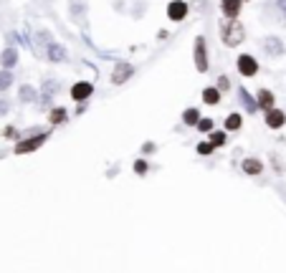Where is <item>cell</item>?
<instances>
[{
  "label": "cell",
  "instance_id": "15",
  "mask_svg": "<svg viewBox=\"0 0 286 273\" xmlns=\"http://www.w3.org/2000/svg\"><path fill=\"white\" fill-rule=\"evenodd\" d=\"M203 101H205V104H213V106H215V104L220 101V89H215V86H208V89L203 91Z\"/></svg>",
  "mask_w": 286,
  "mask_h": 273
},
{
  "label": "cell",
  "instance_id": "13",
  "mask_svg": "<svg viewBox=\"0 0 286 273\" xmlns=\"http://www.w3.org/2000/svg\"><path fill=\"white\" fill-rule=\"evenodd\" d=\"M256 106L263 109V112H268V109L273 106V94H271L268 89H261V91H258V99H256Z\"/></svg>",
  "mask_w": 286,
  "mask_h": 273
},
{
  "label": "cell",
  "instance_id": "25",
  "mask_svg": "<svg viewBox=\"0 0 286 273\" xmlns=\"http://www.w3.org/2000/svg\"><path fill=\"white\" fill-rule=\"evenodd\" d=\"M213 149H215V147H213L210 142H200V144H198V152H200V154H210Z\"/></svg>",
  "mask_w": 286,
  "mask_h": 273
},
{
  "label": "cell",
  "instance_id": "26",
  "mask_svg": "<svg viewBox=\"0 0 286 273\" xmlns=\"http://www.w3.org/2000/svg\"><path fill=\"white\" fill-rule=\"evenodd\" d=\"M36 38H38V43H51V33L49 31H38Z\"/></svg>",
  "mask_w": 286,
  "mask_h": 273
},
{
  "label": "cell",
  "instance_id": "27",
  "mask_svg": "<svg viewBox=\"0 0 286 273\" xmlns=\"http://www.w3.org/2000/svg\"><path fill=\"white\" fill-rule=\"evenodd\" d=\"M215 89H225V91H228V89H230V79H228V76H220Z\"/></svg>",
  "mask_w": 286,
  "mask_h": 273
},
{
  "label": "cell",
  "instance_id": "29",
  "mask_svg": "<svg viewBox=\"0 0 286 273\" xmlns=\"http://www.w3.org/2000/svg\"><path fill=\"white\" fill-rule=\"evenodd\" d=\"M8 106H11V104H8L6 99H0V114H8Z\"/></svg>",
  "mask_w": 286,
  "mask_h": 273
},
{
  "label": "cell",
  "instance_id": "28",
  "mask_svg": "<svg viewBox=\"0 0 286 273\" xmlns=\"http://www.w3.org/2000/svg\"><path fill=\"white\" fill-rule=\"evenodd\" d=\"M273 6H276V11H278V13H281V16L286 18V0H276Z\"/></svg>",
  "mask_w": 286,
  "mask_h": 273
},
{
  "label": "cell",
  "instance_id": "23",
  "mask_svg": "<svg viewBox=\"0 0 286 273\" xmlns=\"http://www.w3.org/2000/svg\"><path fill=\"white\" fill-rule=\"evenodd\" d=\"M195 129H200V132H210V129H213V119H198Z\"/></svg>",
  "mask_w": 286,
  "mask_h": 273
},
{
  "label": "cell",
  "instance_id": "12",
  "mask_svg": "<svg viewBox=\"0 0 286 273\" xmlns=\"http://www.w3.org/2000/svg\"><path fill=\"white\" fill-rule=\"evenodd\" d=\"M263 51H266L268 56H281V53H283V43H281L276 36H268V38L263 41Z\"/></svg>",
  "mask_w": 286,
  "mask_h": 273
},
{
  "label": "cell",
  "instance_id": "3",
  "mask_svg": "<svg viewBox=\"0 0 286 273\" xmlns=\"http://www.w3.org/2000/svg\"><path fill=\"white\" fill-rule=\"evenodd\" d=\"M49 139V134H36V137H31V139H23V142H18V147H16V154H28V152H36L38 147H43V142Z\"/></svg>",
  "mask_w": 286,
  "mask_h": 273
},
{
  "label": "cell",
  "instance_id": "7",
  "mask_svg": "<svg viewBox=\"0 0 286 273\" xmlns=\"http://www.w3.org/2000/svg\"><path fill=\"white\" fill-rule=\"evenodd\" d=\"M283 124H286V114H283L281 109L271 106V109L266 112V127H271V129H281Z\"/></svg>",
  "mask_w": 286,
  "mask_h": 273
},
{
  "label": "cell",
  "instance_id": "4",
  "mask_svg": "<svg viewBox=\"0 0 286 273\" xmlns=\"http://www.w3.org/2000/svg\"><path fill=\"white\" fill-rule=\"evenodd\" d=\"M235 64H238V74L246 76V79H251V76L258 74V61H256L253 56H238Z\"/></svg>",
  "mask_w": 286,
  "mask_h": 273
},
{
  "label": "cell",
  "instance_id": "18",
  "mask_svg": "<svg viewBox=\"0 0 286 273\" xmlns=\"http://www.w3.org/2000/svg\"><path fill=\"white\" fill-rule=\"evenodd\" d=\"M18 99H21V101H26V104L36 101V89H33V86H21V91H18Z\"/></svg>",
  "mask_w": 286,
  "mask_h": 273
},
{
  "label": "cell",
  "instance_id": "2",
  "mask_svg": "<svg viewBox=\"0 0 286 273\" xmlns=\"http://www.w3.org/2000/svg\"><path fill=\"white\" fill-rule=\"evenodd\" d=\"M205 46H208L205 38L198 36V38H195V69H198L200 74L208 71V48H205Z\"/></svg>",
  "mask_w": 286,
  "mask_h": 273
},
{
  "label": "cell",
  "instance_id": "6",
  "mask_svg": "<svg viewBox=\"0 0 286 273\" xmlns=\"http://www.w3.org/2000/svg\"><path fill=\"white\" fill-rule=\"evenodd\" d=\"M187 16V3L185 0H172V3L167 6V18L170 21H182Z\"/></svg>",
  "mask_w": 286,
  "mask_h": 273
},
{
  "label": "cell",
  "instance_id": "5",
  "mask_svg": "<svg viewBox=\"0 0 286 273\" xmlns=\"http://www.w3.org/2000/svg\"><path fill=\"white\" fill-rule=\"evenodd\" d=\"M91 94H94V86L89 81H79V84L71 86V99L74 101H86Z\"/></svg>",
  "mask_w": 286,
  "mask_h": 273
},
{
  "label": "cell",
  "instance_id": "14",
  "mask_svg": "<svg viewBox=\"0 0 286 273\" xmlns=\"http://www.w3.org/2000/svg\"><path fill=\"white\" fill-rule=\"evenodd\" d=\"M241 167H243V172H246V175H258V172L263 170L261 159H253V157H251V159H243V165H241Z\"/></svg>",
  "mask_w": 286,
  "mask_h": 273
},
{
  "label": "cell",
  "instance_id": "30",
  "mask_svg": "<svg viewBox=\"0 0 286 273\" xmlns=\"http://www.w3.org/2000/svg\"><path fill=\"white\" fill-rule=\"evenodd\" d=\"M16 41H21L23 46H28V36L26 33H16Z\"/></svg>",
  "mask_w": 286,
  "mask_h": 273
},
{
  "label": "cell",
  "instance_id": "22",
  "mask_svg": "<svg viewBox=\"0 0 286 273\" xmlns=\"http://www.w3.org/2000/svg\"><path fill=\"white\" fill-rule=\"evenodd\" d=\"M210 144L213 147H223L225 144V132H213L210 134Z\"/></svg>",
  "mask_w": 286,
  "mask_h": 273
},
{
  "label": "cell",
  "instance_id": "10",
  "mask_svg": "<svg viewBox=\"0 0 286 273\" xmlns=\"http://www.w3.org/2000/svg\"><path fill=\"white\" fill-rule=\"evenodd\" d=\"M241 3H243V0H220V11H223V16H225L228 21L238 18V13H241Z\"/></svg>",
  "mask_w": 286,
  "mask_h": 273
},
{
  "label": "cell",
  "instance_id": "11",
  "mask_svg": "<svg viewBox=\"0 0 286 273\" xmlns=\"http://www.w3.org/2000/svg\"><path fill=\"white\" fill-rule=\"evenodd\" d=\"M46 53H49V61H54V64H61V61H66V59H69L66 48H64V46H59V43H54V41L46 46Z\"/></svg>",
  "mask_w": 286,
  "mask_h": 273
},
{
  "label": "cell",
  "instance_id": "21",
  "mask_svg": "<svg viewBox=\"0 0 286 273\" xmlns=\"http://www.w3.org/2000/svg\"><path fill=\"white\" fill-rule=\"evenodd\" d=\"M241 122H243L241 114H230V117L225 119V129H228V132H235V129H241Z\"/></svg>",
  "mask_w": 286,
  "mask_h": 273
},
{
  "label": "cell",
  "instance_id": "20",
  "mask_svg": "<svg viewBox=\"0 0 286 273\" xmlns=\"http://www.w3.org/2000/svg\"><path fill=\"white\" fill-rule=\"evenodd\" d=\"M11 84H13V74L8 69H3V71H0V91L11 89Z\"/></svg>",
  "mask_w": 286,
  "mask_h": 273
},
{
  "label": "cell",
  "instance_id": "19",
  "mask_svg": "<svg viewBox=\"0 0 286 273\" xmlns=\"http://www.w3.org/2000/svg\"><path fill=\"white\" fill-rule=\"evenodd\" d=\"M198 119H200V112H198V109H187V112L182 114V122H185L187 127H195Z\"/></svg>",
  "mask_w": 286,
  "mask_h": 273
},
{
  "label": "cell",
  "instance_id": "8",
  "mask_svg": "<svg viewBox=\"0 0 286 273\" xmlns=\"http://www.w3.org/2000/svg\"><path fill=\"white\" fill-rule=\"evenodd\" d=\"M132 74H134V66H129V64H117V66H114V74H112V84L119 86V84H124Z\"/></svg>",
  "mask_w": 286,
  "mask_h": 273
},
{
  "label": "cell",
  "instance_id": "24",
  "mask_svg": "<svg viewBox=\"0 0 286 273\" xmlns=\"http://www.w3.org/2000/svg\"><path fill=\"white\" fill-rule=\"evenodd\" d=\"M147 167H150V165H147L145 159H137V162H134V172H137V175H147Z\"/></svg>",
  "mask_w": 286,
  "mask_h": 273
},
{
  "label": "cell",
  "instance_id": "31",
  "mask_svg": "<svg viewBox=\"0 0 286 273\" xmlns=\"http://www.w3.org/2000/svg\"><path fill=\"white\" fill-rule=\"evenodd\" d=\"M142 149H145V152H155V144H152V142H147V144H145Z\"/></svg>",
  "mask_w": 286,
  "mask_h": 273
},
{
  "label": "cell",
  "instance_id": "9",
  "mask_svg": "<svg viewBox=\"0 0 286 273\" xmlns=\"http://www.w3.org/2000/svg\"><path fill=\"white\" fill-rule=\"evenodd\" d=\"M16 64H18V48H16V46H8V48H3V53H0V66L11 71Z\"/></svg>",
  "mask_w": 286,
  "mask_h": 273
},
{
  "label": "cell",
  "instance_id": "17",
  "mask_svg": "<svg viewBox=\"0 0 286 273\" xmlns=\"http://www.w3.org/2000/svg\"><path fill=\"white\" fill-rule=\"evenodd\" d=\"M66 119H69V114H66V109H64V106H56V109L49 114V122H51L54 127H56V124H64Z\"/></svg>",
  "mask_w": 286,
  "mask_h": 273
},
{
  "label": "cell",
  "instance_id": "16",
  "mask_svg": "<svg viewBox=\"0 0 286 273\" xmlns=\"http://www.w3.org/2000/svg\"><path fill=\"white\" fill-rule=\"evenodd\" d=\"M238 96H241V101H243V106H246V112H248V114H256V112H258V106H256L253 96H251L246 89H241V94H238Z\"/></svg>",
  "mask_w": 286,
  "mask_h": 273
},
{
  "label": "cell",
  "instance_id": "1",
  "mask_svg": "<svg viewBox=\"0 0 286 273\" xmlns=\"http://www.w3.org/2000/svg\"><path fill=\"white\" fill-rule=\"evenodd\" d=\"M220 38H223V43H225V46H230V48H233V46H238V43L246 38V28H243V26L233 18V21H228V23H223V26H220Z\"/></svg>",
  "mask_w": 286,
  "mask_h": 273
}]
</instances>
